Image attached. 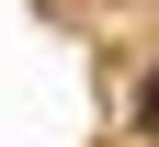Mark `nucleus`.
<instances>
[{
	"mask_svg": "<svg viewBox=\"0 0 159 147\" xmlns=\"http://www.w3.org/2000/svg\"><path fill=\"white\" fill-rule=\"evenodd\" d=\"M136 136H159V68H148V91H136Z\"/></svg>",
	"mask_w": 159,
	"mask_h": 147,
	"instance_id": "f257e3e1",
	"label": "nucleus"
}]
</instances>
